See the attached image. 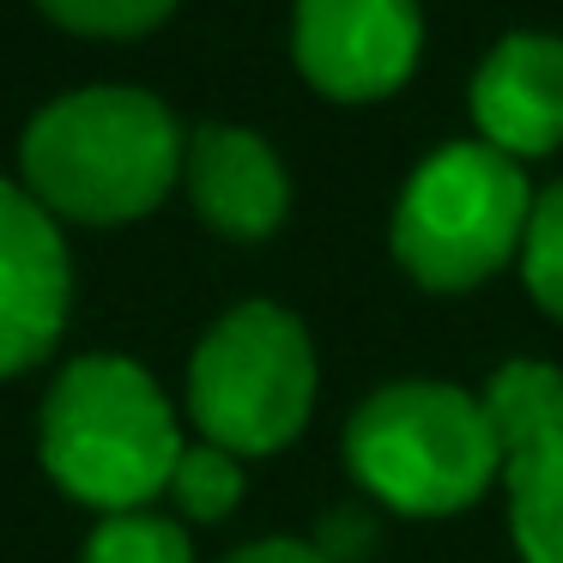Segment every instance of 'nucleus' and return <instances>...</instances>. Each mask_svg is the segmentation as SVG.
Listing matches in <instances>:
<instances>
[{
  "label": "nucleus",
  "mask_w": 563,
  "mask_h": 563,
  "mask_svg": "<svg viewBox=\"0 0 563 563\" xmlns=\"http://www.w3.org/2000/svg\"><path fill=\"white\" fill-rule=\"evenodd\" d=\"M176 115L152 91L91 86L55 98L19 140L31 200L79 224H128L183 176Z\"/></svg>",
  "instance_id": "1"
},
{
  "label": "nucleus",
  "mask_w": 563,
  "mask_h": 563,
  "mask_svg": "<svg viewBox=\"0 0 563 563\" xmlns=\"http://www.w3.org/2000/svg\"><path fill=\"white\" fill-rule=\"evenodd\" d=\"M37 7L79 37H140L170 19L176 0H37Z\"/></svg>",
  "instance_id": "15"
},
{
  "label": "nucleus",
  "mask_w": 563,
  "mask_h": 563,
  "mask_svg": "<svg viewBox=\"0 0 563 563\" xmlns=\"http://www.w3.org/2000/svg\"><path fill=\"white\" fill-rule=\"evenodd\" d=\"M224 563H328L316 545H303V539H255V545L231 551Z\"/></svg>",
  "instance_id": "17"
},
{
  "label": "nucleus",
  "mask_w": 563,
  "mask_h": 563,
  "mask_svg": "<svg viewBox=\"0 0 563 563\" xmlns=\"http://www.w3.org/2000/svg\"><path fill=\"white\" fill-rule=\"evenodd\" d=\"M86 563H195L183 527L164 521V515H110V521L91 533Z\"/></svg>",
  "instance_id": "13"
},
{
  "label": "nucleus",
  "mask_w": 563,
  "mask_h": 563,
  "mask_svg": "<svg viewBox=\"0 0 563 563\" xmlns=\"http://www.w3.org/2000/svg\"><path fill=\"white\" fill-rule=\"evenodd\" d=\"M170 490H176V503H183V515H195V521H224V515L236 509V497H243V466H236V454L219 449V442H195V449H183V461H176Z\"/></svg>",
  "instance_id": "12"
},
{
  "label": "nucleus",
  "mask_w": 563,
  "mask_h": 563,
  "mask_svg": "<svg viewBox=\"0 0 563 563\" xmlns=\"http://www.w3.org/2000/svg\"><path fill=\"white\" fill-rule=\"evenodd\" d=\"M533 188L485 140L437 146L394 207V255L424 291H473L527 243Z\"/></svg>",
  "instance_id": "4"
},
{
  "label": "nucleus",
  "mask_w": 563,
  "mask_h": 563,
  "mask_svg": "<svg viewBox=\"0 0 563 563\" xmlns=\"http://www.w3.org/2000/svg\"><path fill=\"white\" fill-rule=\"evenodd\" d=\"M183 176H188V200H195L200 219L224 236H243V243L279 231L285 207H291L285 164L249 128H224V122L195 128Z\"/></svg>",
  "instance_id": "9"
},
{
  "label": "nucleus",
  "mask_w": 563,
  "mask_h": 563,
  "mask_svg": "<svg viewBox=\"0 0 563 563\" xmlns=\"http://www.w3.org/2000/svg\"><path fill=\"white\" fill-rule=\"evenodd\" d=\"M521 273H527V291L539 297V309H551L563 321V183L533 200V224H527V243H521Z\"/></svg>",
  "instance_id": "14"
},
{
  "label": "nucleus",
  "mask_w": 563,
  "mask_h": 563,
  "mask_svg": "<svg viewBox=\"0 0 563 563\" xmlns=\"http://www.w3.org/2000/svg\"><path fill=\"white\" fill-rule=\"evenodd\" d=\"M485 418L497 430V449H503V466L515 454L539 449V442L563 437V376L551 364H533V357H515L503 364L497 376L485 382Z\"/></svg>",
  "instance_id": "10"
},
{
  "label": "nucleus",
  "mask_w": 563,
  "mask_h": 563,
  "mask_svg": "<svg viewBox=\"0 0 563 563\" xmlns=\"http://www.w3.org/2000/svg\"><path fill=\"white\" fill-rule=\"evenodd\" d=\"M316 551H321L328 563H357V558H369V551H376V521H369L357 503H345V509H333L328 521H321Z\"/></svg>",
  "instance_id": "16"
},
{
  "label": "nucleus",
  "mask_w": 563,
  "mask_h": 563,
  "mask_svg": "<svg viewBox=\"0 0 563 563\" xmlns=\"http://www.w3.org/2000/svg\"><path fill=\"white\" fill-rule=\"evenodd\" d=\"M316 406V352L279 303H236L188 364V412L231 454H273Z\"/></svg>",
  "instance_id": "5"
},
{
  "label": "nucleus",
  "mask_w": 563,
  "mask_h": 563,
  "mask_svg": "<svg viewBox=\"0 0 563 563\" xmlns=\"http://www.w3.org/2000/svg\"><path fill=\"white\" fill-rule=\"evenodd\" d=\"M509 485V527L527 563H563V437L515 454L503 466Z\"/></svg>",
  "instance_id": "11"
},
{
  "label": "nucleus",
  "mask_w": 563,
  "mask_h": 563,
  "mask_svg": "<svg viewBox=\"0 0 563 563\" xmlns=\"http://www.w3.org/2000/svg\"><path fill=\"white\" fill-rule=\"evenodd\" d=\"M345 466L400 515H461L497 485L503 449L485 400L449 382H388L345 424Z\"/></svg>",
  "instance_id": "3"
},
{
  "label": "nucleus",
  "mask_w": 563,
  "mask_h": 563,
  "mask_svg": "<svg viewBox=\"0 0 563 563\" xmlns=\"http://www.w3.org/2000/svg\"><path fill=\"white\" fill-rule=\"evenodd\" d=\"M183 437L158 382L115 352H91L55 376L43 400V466L67 497L134 515L176 478Z\"/></svg>",
  "instance_id": "2"
},
{
  "label": "nucleus",
  "mask_w": 563,
  "mask_h": 563,
  "mask_svg": "<svg viewBox=\"0 0 563 563\" xmlns=\"http://www.w3.org/2000/svg\"><path fill=\"white\" fill-rule=\"evenodd\" d=\"M473 122L485 146L509 158H539L563 146V43L515 31L478 62Z\"/></svg>",
  "instance_id": "8"
},
{
  "label": "nucleus",
  "mask_w": 563,
  "mask_h": 563,
  "mask_svg": "<svg viewBox=\"0 0 563 563\" xmlns=\"http://www.w3.org/2000/svg\"><path fill=\"white\" fill-rule=\"evenodd\" d=\"M424 19L418 0H297L291 55L328 98L369 103L406 86L418 67Z\"/></svg>",
  "instance_id": "6"
},
{
  "label": "nucleus",
  "mask_w": 563,
  "mask_h": 563,
  "mask_svg": "<svg viewBox=\"0 0 563 563\" xmlns=\"http://www.w3.org/2000/svg\"><path fill=\"white\" fill-rule=\"evenodd\" d=\"M67 243L49 207L0 183V376H19L49 357L67 321Z\"/></svg>",
  "instance_id": "7"
}]
</instances>
